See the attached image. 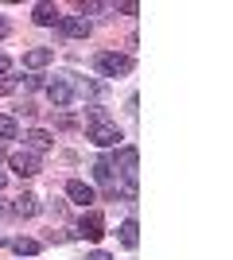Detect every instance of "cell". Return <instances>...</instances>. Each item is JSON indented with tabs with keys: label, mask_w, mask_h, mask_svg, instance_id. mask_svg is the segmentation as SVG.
I'll return each instance as SVG.
<instances>
[{
	"label": "cell",
	"mask_w": 233,
	"mask_h": 260,
	"mask_svg": "<svg viewBox=\"0 0 233 260\" xmlns=\"http://www.w3.org/2000/svg\"><path fill=\"white\" fill-rule=\"evenodd\" d=\"M113 12H121V16H136V12H140V4H132V0H128V4H117Z\"/></svg>",
	"instance_id": "e0dca14e"
},
{
	"label": "cell",
	"mask_w": 233,
	"mask_h": 260,
	"mask_svg": "<svg viewBox=\"0 0 233 260\" xmlns=\"http://www.w3.org/2000/svg\"><path fill=\"white\" fill-rule=\"evenodd\" d=\"M93 179L105 186V194H109V198H117V179H113V163L109 159H97V163H93Z\"/></svg>",
	"instance_id": "ba28073f"
},
{
	"label": "cell",
	"mask_w": 233,
	"mask_h": 260,
	"mask_svg": "<svg viewBox=\"0 0 233 260\" xmlns=\"http://www.w3.org/2000/svg\"><path fill=\"white\" fill-rule=\"evenodd\" d=\"M12 27H8V20H4V16H0V39H4V35H8Z\"/></svg>",
	"instance_id": "44dd1931"
},
{
	"label": "cell",
	"mask_w": 233,
	"mask_h": 260,
	"mask_svg": "<svg viewBox=\"0 0 233 260\" xmlns=\"http://www.w3.org/2000/svg\"><path fill=\"white\" fill-rule=\"evenodd\" d=\"M89 260H113L109 252H89Z\"/></svg>",
	"instance_id": "7402d4cb"
},
{
	"label": "cell",
	"mask_w": 233,
	"mask_h": 260,
	"mask_svg": "<svg viewBox=\"0 0 233 260\" xmlns=\"http://www.w3.org/2000/svg\"><path fill=\"white\" fill-rule=\"evenodd\" d=\"M31 20L39 23V27H51V23H58V20H62V16H58V8H55V4H35Z\"/></svg>",
	"instance_id": "4fadbf2b"
},
{
	"label": "cell",
	"mask_w": 233,
	"mask_h": 260,
	"mask_svg": "<svg viewBox=\"0 0 233 260\" xmlns=\"http://www.w3.org/2000/svg\"><path fill=\"white\" fill-rule=\"evenodd\" d=\"M47 98H51V105H55V109H66L70 101H74V86H70V74L55 78V82L47 86Z\"/></svg>",
	"instance_id": "3957f363"
},
{
	"label": "cell",
	"mask_w": 233,
	"mask_h": 260,
	"mask_svg": "<svg viewBox=\"0 0 233 260\" xmlns=\"http://www.w3.org/2000/svg\"><path fill=\"white\" fill-rule=\"evenodd\" d=\"M8 163H12V171L20 175V179H31V175H39V159H35L27 148H23V152H12Z\"/></svg>",
	"instance_id": "5b68a950"
},
{
	"label": "cell",
	"mask_w": 233,
	"mask_h": 260,
	"mask_svg": "<svg viewBox=\"0 0 233 260\" xmlns=\"http://www.w3.org/2000/svg\"><path fill=\"white\" fill-rule=\"evenodd\" d=\"M58 31L66 35V39H86L89 20H82V16H62V20H58Z\"/></svg>",
	"instance_id": "52a82bcc"
},
{
	"label": "cell",
	"mask_w": 233,
	"mask_h": 260,
	"mask_svg": "<svg viewBox=\"0 0 233 260\" xmlns=\"http://www.w3.org/2000/svg\"><path fill=\"white\" fill-rule=\"evenodd\" d=\"M51 58H55V51H51V47H31V51L23 54V66H27V70H39V66H47Z\"/></svg>",
	"instance_id": "8fae6325"
},
{
	"label": "cell",
	"mask_w": 233,
	"mask_h": 260,
	"mask_svg": "<svg viewBox=\"0 0 233 260\" xmlns=\"http://www.w3.org/2000/svg\"><path fill=\"white\" fill-rule=\"evenodd\" d=\"M55 124H58V128H74L78 120H74V117H70V113H58V120H55Z\"/></svg>",
	"instance_id": "ac0fdd59"
},
{
	"label": "cell",
	"mask_w": 233,
	"mask_h": 260,
	"mask_svg": "<svg viewBox=\"0 0 233 260\" xmlns=\"http://www.w3.org/2000/svg\"><path fill=\"white\" fill-rule=\"evenodd\" d=\"M78 233H82L86 241H101L105 237V217H101L97 210H86L82 221H78Z\"/></svg>",
	"instance_id": "277c9868"
},
{
	"label": "cell",
	"mask_w": 233,
	"mask_h": 260,
	"mask_svg": "<svg viewBox=\"0 0 233 260\" xmlns=\"http://www.w3.org/2000/svg\"><path fill=\"white\" fill-rule=\"evenodd\" d=\"M23 140H27V152H47V148H51V144H55V136H51V132L47 128H31L27 132V136H23Z\"/></svg>",
	"instance_id": "30bf717a"
},
{
	"label": "cell",
	"mask_w": 233,
	"mask_h": 260,
	"mask_svg": "<svg viewBox=\"0 0 233 260\" xmlns=\"http://www.w3.org/2000/svg\"><path fill=\"white\" fill-rule=\"evenodd\" d=\"M136 163H140V152H136L132 144H124L121 152H117V167L124 171V179H136Z\"/></svg>",
	"instance_id": "9c48e42d"
},
{
	"label": "cell",
	"mask_w": 233,
	"mask_h": 260,
	"mask_svg": "<svg viewBox=\"0 0 233 260\" xmlns=\"http://www.w3.org/2000/svg\"><path fill=\"white\" fill-rule=\"evenodd\" d=\"M39 249H43V245H39V241H31V237H16V241H12V252H16V256H35V252H39Z\"/></svg>",
	"instance_id": "5bb4252c"
},
{
	"label": "cell",
	"mask_w": 233,
	"mask_h": 260,
	"mask_svg": "<svg viewBox=\"0 0 233 260\" xmlns=\"http://www.w3.org/2000/svg\"><path fill=\"white\" fill-rule=\"evenodd\" d=\"M0 159H4V148H0Z\"/></svg>",
	"instance_id": "d4e9b609"
},
{
	"label": "cell",
	"mask_w": 233,
	"mask_h": 260,
	"mask_svg": "<svg viewBox=\"0 0 233 260\" xmlns=\"http://www.w3.org/2000/svg\"><path fill=\"white\" fill-rule=\"evenodd\" d=\"M16 136V120L12 117H0V140H12Z\"/></svg>",
	"instance_id": "2e32d148"
},
{
	"label": "cell",
	"mask_w": 233,
	"mask_h": 260,
	"mask_svg": "<svg viewBox=\"0 0 233 260\" xmlns=\"http://www.w3.org/2000/svg\"><path fill=\"white\" fill-rule=\"evenodd\" d=\"M89 140L97 144V148H117L121 128H117L113 120H93V124H89Z\"/></svg>",
	"instance_id": "7a4b0ae2"
},
{
	"label": "cell",
	"mask_w": 233,
	"mask_h": 260,
	"mask_svg": "<svg viewBox=\"0 0 233 260\" xmlns=\"http://www.w3.org/2000/svg\"><path fill=\"white\" fill-rule=\"evenodd\" d=\"M4 214H8V202H4V198H0V217H4Z\"/></svg>",
	"instance_id": "603a6c76"
},
{
	"label": "cell",
	"mask_w": 233,
	"mask_h": 260,
	"mask_svg": "<svg viewBox=\"0 0 233 260\" xmlns=\"http://www.w3.org/2000/svg\"><path fill=\"white\" fill-rule=\"evenodd\" d=\"M97 70L105 78H121V74L132 70V58H128V54H117V51H105V54H97Z\"/></svg>",
	"instance_id": "6da1fadb"
},
{
	"label": "cell",
	"mask_w": 233,
	"mask_h": 260,
	"mask_svg": "<svg viewBox=\"0 0 233 260\" xmlns=\"http://www.w3.org/2000/svg\"><path fill=\"white\" fill-rule=\"evenodd\" d=\"M136 241H140L136 221H132V217H128V221H121V245H124V249H136Z\"/></svg>",
	"instance_id": "9a60e30c"
},
{
	"label": "cell",
	"mask_w": 233,
	"mask_h": 260,
	"mask_svg": "<svg viewBox=\"0 0 233 260\" xmlns=\"http://www.w3.org/2000/svg\"><path fill=\"white\" fill-rule=\"evenodd\" d=\"M0 93H16V78H0Z\"/></svg>",
	"instance_id": "d6986e66"
},
{
	"label": "cell",
	"mask_w": 233,
	"mask_h": 260,
	"mask_svg": "<svg viewBox=\"0 0 233 260\" xmlns=\"http://www.w3.org/2000/svg\"><path fill=\"white\" fill-rule=\"evenodd\" d=\"M0 190H4V171H0Z\"/></svg>",
	"instance_id": "cb8c5ba5"
},
{
	"label": "cell",
	"mask_w": 233,
	"mask_h": 260,
	"mask_svg": "<svg viewBox=\"0 0 233 260\" xmlns=\"http://www.w3.org/2000/svg\"><path fill=\"white\" fill-rule=\"evenodd\" d=\"M8 70H12V62H8V58H4V54H0V78L8 74Z\"/></svg>",
	"instance_id": "ffe728a7"
},
{
	"label": "cell",
	"mask_w": 233,
	"mask_h": 260,
	"mask_svg": "<svg viewBox=\"0 0 233 260\" xmlns=\"http://www.w3.org/2000/svg\"><path fill=\"white\" fill-rule=\"evenodd\" d=\"M66 198L74 202V206H89V202H97L93 186H89V183H82V179H70V183H66Z\"/></svg>",
	"instance_id": "8992f818"
},
{
	"label": "cell",
	"mask_w": 233,
	"mask_h": 260,
	"mask_svg": "<svg viewBox=\"0 0 233 260\" xmlns=\"http://www.w3.org/2000/svg\"><path fill=\"white\" fill-rule=\"evenodd\" d=\"M39 210H43V206H39V198L23 190V194L16 198V206H12V214H20V217H35V214H39Z\"/></svg>",
	"instance_id": "7c38bea8"
}]
</instances>
